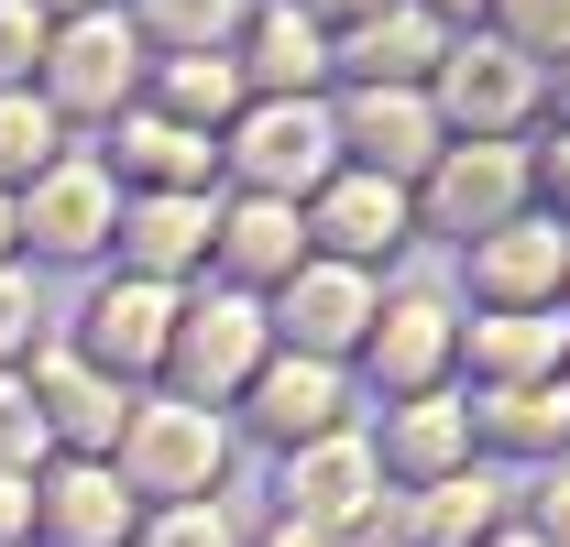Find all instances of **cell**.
I'll list each match as a JSON object with an SVG mask.
<instances>
[{
  "instance_id": "obj_18",
  "label": "cell",
  "mask_w": 570,
  "mask_h": 547,
  "mask_svg": "<svg viewBox=\"0 0 570 547\" xmlns=\"http://www.w3.org/2000/svg\"><path fill=\"white\" fill-rule=\"evenodd\" d=\"M362 350H373L384 395H428V372L461 350V318H450L439 296H406V307H384V318H373V340H362Z\"/></svg>"
},
{
  "instance_id": "obj_27",
  "label": "cell",
  "mask_w": 570,
  "mask_h": 547,
  "mask_svg": "<svg viewBox=\"0 0 570 547\" xmlns=\"http://www.w3.org/2000/svg\"><path fill=\"white\" fill-rule=\"evenodd\" d=\"M483 438H504V449H560V438H570V395H549V384H504L494 406H483Z\"/></svg>"
},
{
  "instance_id": "obj_3",
  "label": "cell",
  "mask_w": 570,
  "mask_h": 547,
  "mask_svg": "<svg viewBox=\"0 0 570 547\" xmlns=\"http://www.w3.org/2000/svg\"><path fill=\"white\" fill-rule=\"evenodd\" d=\"M142 77V33L121 22V11H77V22H56L45 33V110L56 121H121V99H132Z\"/></svg>"
},
{
  "instance_id": "obj_15",
  "label": "cell",
  "mask_w": 570,
  "mask_h": 547,
  "mask_svg": "<svg viewBox=\"0 0 570 547\" xmlns=\"http://www.w3.org/2000/svg\"><path fill=\"white\" fill-rule=\"evenodd\" d=\"M209 252H219L209 198H132L121 208V274H142V285H176V274L209 263Z\"/></svg>"
},
{
  "instance_id": "obj_36",
  "label": "cell",
  "mask_w": 570,
  "mask_h": 547,
  "mask_svg": "<svg viewBox=\"0 0 570 547\" xmlns=\"http://www.w3.org/2000/svg\"><path fill=\"white\" fill-rule=\"evenodd\" d=\"M384 11H395V0H307V22H318V33H330V22L362 33V22H384Z\"/></svg>"
},
{
  "instance_id": "obj_20",
  "label": "cell",
  "mask_w": 570,
  "mask_h": 547,
  "mask_svg": "<svg viewBox=\"0 0 570 547\" xmlns=\"http://www.w3.org/2000/svg\"><path fill=\"white\" fill-rule=\"evenodd\" d=\"M318 67H330V33H318L307 11L264 0V11H253V56H242V77H253L264 99H307V88H318Z\"/></svg>"
},
{
  "instance_id": "obj_6",
  "label": "cell",
  "mask_w": 570,
  "mask_h": 547,
  "mask_svg": "<svg viewBox=\"0 0 570 547\" xmlns=\"http://www.w3.org/2000/svg\"><path fill=\"white\" fill-rule=\"evenodd\" d=\"M165 340H176V285H142V274H121V285H99L88 296V318H77V361L88 372H154L165 361Z\"/></svg>"
},
{
  "instance_id": "obj_12",
  "label": "cell",
  "mask_w": 570,
  "mask_h": 547,
  "mask_svg": "<svg viewBox=\"0 0 570 547\" xmlns=\"http://www.w3.org/2000/svg\"><path fill=\"white\" fill-rule=\"evenodd\" d=\"M132 515L142 504L110 460H67L56 481H33V537H56V547H121Z\"/></svg>"
},
{
  "instance_id": "obj_25",
  "label": "cell",
  "mask_w": 570,
  "mask_h": 547,
  "mask_svg": "<svg viewBox=\"0 0 570 547\" xmlns=\"http://www.w3.org/2000/svg\"><path fill=\"white\" fill-rule=\"evenodd\" d=\"M45 165H67V153H56V110H45L33 88H0V198L33 187Z\"/></svg>"
},
{
  "instance_id": "obj_8",
  "label": "cell",
  "mask_w": 570,
  "mask_h": 547,
  "mask_svg": "<svg viewBox=\"0 0 570 547\" xmlns=\"http://www.w3.org/2000/svg\"><path fill=\"white\" fill-rule=\"evenodd\" d=\"M33 416H45V438H67L77 460H110V449H121V427H132L121 384H110V372H88L77 350H33Z\"/></svg>"
},
{
  "instance_id": "obj_37",
  "label": "cell",
  "mask_w": 570,
  "mask_h": 547,
  "mask_svg": "<svg viewBox=\"0 0 570 547\" xmlns=\"http://www.w3.org/2000/svg\"><path fill=\"white\" fill-rule=\"evenodd\" d=\"M538 547H570V481L549 493V504H538Z\"/></svg>"
},
{
  "instance_id": "obj_13",
  "label": "cell",
  "mask_w": 570,
  "mask_h": 547,
  "mask_svg": "<svg viewBox=\"0 0 570 547\" xmlns=\"http://www.w3.org/2000/svg\"><path fill=\"white\" fill-rule=\"evenodd\" d=\"M285 515L318 526V537L362 526V515H373V449H362V438H307V449L285 460Z\"/></svg>"
},
{
  "instance_id": "obj_11",
  "label": "cell",
  "mask_w": 570,
  "mask_h": 547,
  "mask_svg": "<svg viewBox=\"0 0 570 547\" xmlns=\"http://www.w3.org/2000/svg\"><path fill=\"white\" fill-rule=\"evenodd\" d=\"M527 99H538V67L515 44H450L439 56V121H461L472 142H494Z\"/></svg>"
},
{
  "instance_id": "obj_28",
  "label": "cell",
  "mask_w": 570,
  "mask_h": 547,
  "mask_svg": "<svg viewBox=\"0 0 570 547\" xmlns=\"http://www.w3.org/2000/svg\"><path fill=\"white\" fill-rule=\"evenodd\" d=\"M417 537H428V547H483V537H494V493H483L472 471L428 481V504H417Z\"/></svg>"
},
{
  "instance_id": "obj_1",
  "label": "cell",
  "mask_w": 570,
  "mask_h": 547,
  "mask_svg": "<svg viewBox=\"0 0 570 547\" xmlns=\"http://www.w3.org/2000/svg\"><path fill=\"white\" fill-rule=\"evenodd\" d=\"M242 176H253V198H318L330 176H341V132H330V110L318 99H253L242 110V132L219 142Z\"/></svg>"
},
{
  "instance_id": "obj_40",
  "label": "cell",
  "mask_w": 570,
  "mask_h": 547,
  "mask_svg": "<svg viewBox=\"0 0 570 547\" xmlns=\"http://www.w3.org/2000/svg\"><path fill=\"white\" fill-rule=\"evenodd\" d=\"M11 241H22V219H11V198H0V263H11Z\"/></svg>"
},
{
  "instance_id": "obj_16",
  "label": "cell",
  "mask_w": 570,
  "mask_h": 547,
  "mask_svg": "<svg viewBox=\"0 0 570 547\" xmlns=\"http://www.w3.org/2000/svg\"><path fill=\"white\" fill-rule=\"evenodd\" d=\"M209 165H219V142L187 132V121H165V110H132L121 121V176H132L142 198H209Z\"/></svg>"
},
{
  "instance_id": "obj_42",
  "label": "cell",
  "mask_w": 570,
  "mask_h": 547,
  "mask_svg": "<svg viewBox=\"0 0 570 547\" xmlns=\"http://www.w3.org/2000/svg\"><path fill=\"white\" fill-rule=\"evenodd\" d=\"M494 547H538V537H494Z\"/></svg>"
},
{
  "instance_id": "obj_17",
  "label": "cell",
  "mask_w": 570,
  "mask_h": 547,
  "mask_svg": "<svg viewBox=\"0 0 570 547\" xmlns=\"http://www.w3.org/2000/svg\"><path fill=\"white\" fill-rule=\"evenodd\" d=\"M307 230H318V241H330V252H341V263H373V252H395V241H406V198H395V187H384V176H330V187H318V219H307Z\"/></svg>"
},
{
  "instance_id": "obj_30",
  "label": "cell",
  "mask_w": 570,
  "mask_h": 547,
  "mask_svg": "<svg viewBox=\"0 0 570 547\" xmlns=\"http://www.w3.org/2000/svg\"><path fill=\"white\" fill-rule=\"evenodd\" d=\"M45 460V416H33V384L0 372V471H33Z\"/></svg>"
},
{
  "instance_id": "obj_31",
  "label": "cell",
  "mask_w": 570,
  "mask_h": 547,
  "mask_svg": "<svg viewBox=\"0 0 570 547\" xmlns=\"http://www.w3.org/2000/svg\"><path fill=\"white\" fill-rule=\"evenodd\" d=\"M33 67H45V11L33 0H0V88H22Z\"/></svg>"
},
{
  "instance_id": "obj_34",
  "label": "cell",
  "mask_w": 570,
  "mask_h": 547,
  "mask_svg": "<svg viewBox=\"0 0 570 547\" xmlns=\"http://www.w3.org/2000/svg\"><path fill=\"white\" fill-rule=\"evenodd\" d=\"M33 318H45V307H33V274H11V263H0V372L33 350Z\"/></svg>"
},
{
  "instance_id": "obj_38",
  "label": "cell",
  "mask_w": 570,
  "mask_h": 547,
  "mask_svg": "<svg viewBox=\"0 0 570 547\" xmlns=\"http://www.w3.org/2000/svg\"><path fill=\"white\" fill-rule=\"evenodd\" d=\"M264 547H330V537H318V526H296V515H285V526H264Z\"/></svg>"
},
{
  "instance_id": "obj_2",
  "label": "cell",
  "mask_w": 570,
  "mask_h": 547,
  "mask_svg": "<svg viewBox=\"0 0 570 547\" xmlns=\"http://www.w3.org/2000/svg\"><path fill=\"white\" fill-rule=\"evenodd\" d=\"M219 460H230V438H219L209 406H187V395H165V406H132L121 427V481H132V504H209Z\"/></svg>"
},
{
  "instance_id": "obj_21",
  "label": "cell",
  "mask_w": 570,
  "mask_h": 547,
  "mask_svg": "<svg viewBox=\"0 0 570 547\" xmlns=\"http://www.w3.org/2000/svg\"><path fill=\"white\" fill-rule=\"evenodd\" d=\"M219 263L242 274V285H285V274L307 263V219L285 198H242L230 219H219Z\"/></svg>"
},
{
  "instance_id": "obj_39",
  "label": "cell",
  "mask_w": 570,
  "mask_h": 547,
  "mask_svg": "<svg viewBox=\"0 0 570 547\" xmlns=\"http://www.w3.org/2000/svg\"><path fill=\"white\" fill-rule=\"evenodd\" d=\"M549 198L570 208V142H560V153H549Z\"/></svg>"
},
{
  "instance_id": "obj_14",
  "label": "cell",
  "mask_w": 570,
  "mask_h": 547,
  "mask_svg": "<svg viewBox=\"0 0 570 547\" xmlns=\"http://www.w3.org/2000/svg\"><path fill=\"white\" fill-rule=\"evenodd\" d=\"M560 274H570V252H560V219H504L494 241H472V285L494 296L504 318L549 307V296H560Z\"/></svg>"
},
{
  "instance_id": "obj_19",
  "label": "cell",
  "mask_w": 570,
  "mask_h": 547,
  "mask_svg": "<svg viewBox=\"0 0 570 547\" xmlns=\"http://www.w3.org/2000/svg\"><path fill=\"white\" fill-rule=\"evenodd\" d=\"M242 395H253V416H264V438L307 449V438H330V416H341V372H330V361H264Z\"/></svg>"
},
{
  "instance_id": "obj_35",
  "label": "cell",
  "mask_w": 570,
  "mask_h": 547,
  "mask_svg": "<svg viewBox=\"0 0 570 547\" xmlns=\"http://www.w3.org/2000/svg\"><path fill=\"white\" fill-rule=\"evenodd\" d=\"M0 547H33V471H0Z\"/></svg>"
},
{
  "instance_id": "obj_24",
  "label": "cell",
  "mask_w": 570,
  "mask_h": 547,
  "mask_svg": "<svg viewBox=\"0 0 570 547\" xmlns=\"http://www.w3.org/2000/svg\"><path fill=\"white\" fill-rule=\"evenodd\" d=\"M230 110H242V56H176V67H165V121L219 132Z\"/></svg>"
},
{
  "instance_id": "obj_7",
  "label": "cell",
  "mask_w": 570,
  "mask_h": 547,
  "mask_svg": "<svg viewBox=\"0 0 570 547\" xmlns=\"http://www.w3.org/2000/svg\"><path fill=\"white\" fill-rule=\"evenodd\" d=\"M330 132L341 153H362V176H428L439 165V110H428L417 88H352V110H330Z\"/></svg>"
},
{
  "instance_id": "obj_4",
  "label": "cell",
  "mask_w": 570,
  "mask_h": 547,
  "mask_svg": "<svg viewBox=\"0 0 570 547\" xmlns=\"http://www.w3.org/2000/svg\"><path fill=\"white\" fill-rule=\"evenodd\" d=\"M165 372L187 384V406H219L264 372V307L253 296H198L176 307V340H165Z\"/></svg>"
},
{
  "instance_id": "obj_33",
  "label": "cell",
  "mask_w": 570,
  "mask_h": 547,
  "mask_svg": "<svg viewBox=\"0 0 570 547\" xmlns=\"http://www.w3.org/2000/svg\"><path fill=\"white\" fill-rule=\"evenodd\" d=\"M504 44H515V56L570 44V0H504Z\"/></svg>"
},
{
  "instance_id": "obj_32",
  "label": "cell",
  "mask_w": 570,
  "mask_h": 547,
  "mask_svg": "<svg viewBox=\"0 0 570 547\" xmlns=\"http://www.w3.org/2000/svg\"><path fill=\"white\" fill-rule=\"evenodd\" d=\"M142 547H230V526H219V504H154Z\"/></svg>"
},
{
  "instance_id": "obj_26",
  "label": "cell",
  "mask_w": 570,
  "mask_h": 547,
  "mask_svg": "<svg viewBox=\"0 0 570 547\" xmlns=\"http://www.w3.org/2000/svg\"><path fill=\"white\" fill-rule=\"evenodd\" d=\"M538 361H560V318H472V372H494V384H515V372H538Z\"/></svg>"
},
{
  "instance_id": "obj_43",
  "label": "cell",
  "mask_w": 570,
  "mask_h": 547,
  "mask_svg": "<svg viewBox=\"0 0 570 547\" xmlns=\"http://www.w3.org/2000/svg\"><path fill=\"white\" fill-rule=\"evenodd\" d=\"M450 11H461V0H450Z\"/></svg>"
},
{
  "instance_id": "obj_22",
  "label": "cell",
  "mask_w": 570,
  "mask_h": 547,
  "mask_svg": "<svg viewBox=\"0 0 570 547\" xmlns=\"http://www.w3.org/2000/svg\"><path fill=\"white\" fill-rule=\"evenodd\" d=\"M461 449H472V406H450V395H406V416L384 427V460L395 471H428V481L461 471Z\"/></svg>"
},
{
  "instance_id": "obj_29",
  "label": "cell",
  "mask_w": 570,
  "mask_h": 547,
  "mask_svg": "<svg viewBox=\"0 0 570 547\" xmlns=\"http://www.w3.org/2000/svg\"><path fill=\"white\" fill-rule=\"evenodd\" d=\"M230 22H242V0H142L132 33H165L176 56H219V44H230Z\"/></svg>"
},
{
  "instance_id": "obj_10",
  "label": "cell",
  "mask_w": 570,
  "mask_h": 547,
  "mask_svg": "<svg viewBox=\"0 0 570 547\" xmlns=\"http://www.w3.org/2000/svg\"><path fill=\"white\" fill-rule=\"evenodd\" d=\"M275 296H285V340H296V361H341L352 340H373V285H362L352 263H296Z\"/></svg>"
},
{
  "instance_id": "obj_5",
  "label": "cell",
  "mask_w": 570,
  "mask_h": 547,
  "mask_svg": "<svg viewBox=\"0 0 570 547\" xmlns=\"http://www.w3.org/2000/svg\"><path fill=\"white\" fill-rule=\"evenodd\" d=\"M11 219H22V241H33V252H56V263H88V252L121 230L110 165H45V176L11 198Z\"/></svg>"
},
{
  "instance_id": "obj_41",
  "label": "cell",
  "mask_w": 570,
  "mask_h": 547,
  "mask_svg": "<svg viewBox=\"0 0 570 547\" xmlns=\"http://www.w3.org/2000/svg\"><path fill=\"white\" fill-rule=\"evenodd\" d=\"M33 11H67V22H77V11H110V0H33Z\"/></svg>"
},
{
  "instance_id": "obj_9",
  "label": "cell",
  "mask_w": 570,
  "mask_h": 547,
  "mask_svg": "<svg viewBox=\"0 0 570 547\" xmlns=\"http://www.w3.org/2000/svg\"><path fill=\"white\" fill-rule=\"evenodd\" d=\"M515 198H527V153H504V142H472V153L428 165V219L461 230V241H494L515 219Z\"/></svg>"
},
{
  "instance_id": "obj_23",
  "label": "cell",
  "mask_w": 570,
  "mask_h": 547,
  "mask_svg": "<svg viewBox=\"0 0 570 547\" xmlns=\"http://www.w3.org/2000/svg\"><path fill=\"white\" fill-rule=\"evenodd\" d=\"M439 56H450V44H439V22L406 11V0H395L384 22H362V33H352V77H362V88H406V77L439 67Z\"/></svg>"
}]
</instances>
